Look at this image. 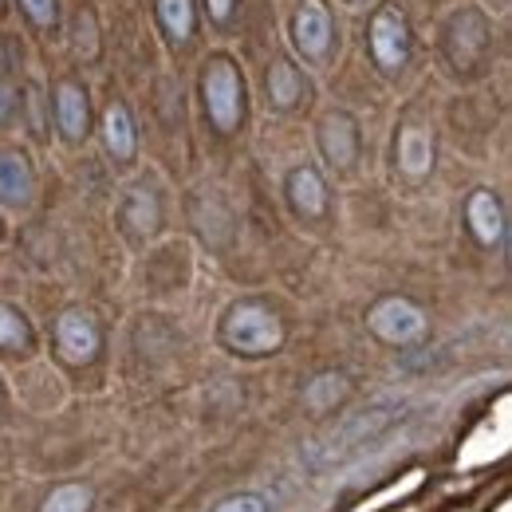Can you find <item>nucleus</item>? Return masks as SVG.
Listing matches in <instances>:
<instances>
[{"mask_svg":"<svg viewBox=\"0 0 512 512\" xmlns=\"http://www.w3.org/2000/svg\"><path fill=\"white\" fill-rule=\"evenodd\" d=\"M217 339L229 355H241V359H264V355H276L288 339L284 320L272 304L264 300H237L225 308V316L217 323Z\"/></svg>","mask_w":512,"mask_h":512,"instance_id":"nucleus-1","label":"nucleus"},{"mask_svg":"<svg viewBox=\"0 0 512 512\" xmlns=\"http://www.w3.org/2000/svg\"><path fill=\"white\" fill-rule=\"evenodd\" d=\"M201 103L205 119L217 134H237L245 127V75L229 56H213L201 67Z\"/></svg>","mask_w":512,"mask_h":512,"instance_id":"nucleus-2","label":"nucleus"},{"mask_svg":"<svg viewBox=\"0 0 512 512\" xmlns=\"http://www.w3.org/2000/svg\"><path fill=\"white\" fill-rule=\"evenodd\" d=\"M489 48H493V28L477 8H457L442 28V52L449 67L461 79H473L481 67L489 64Z\"/></svg>","mask_w":512,"mask_h":512,"instance_id":"nucleus-3","label":"nucleus"},{"mask_svg":"<svg viewBox=\"0 0 512 512\" xmlns=\"http://www.w3.org/2000/svg\"><path fill=\"white\" fill-rule=\"evenodd\" d=\"M402 414H406V402H371V406L355 410V414H351V418H347L323 446L312 449V461H316V465H327V461L347 457L351 449H359L363 442H371V438L386 434Z\"/></svg>","mask_w":512,"mask_h":512,"instance_id":"nucleus-4","label":"nucleus"},{"mask_svg":"<svg viewBox=\"0 0 512 512\" xmlns=\"http://www.w3.org/2000/svg\"><path fill=\"white\" fill-rule=\"evenodd\" d=\"M367 52L383 75H398L414 56V32L398 4H383L367 20Z\"/></svg>","mask_w":512,"mask_h":512,"instance_id":"nucleus-5","label":"nucleus"},{"mask_svg":"<svg viewBox=\"0 0 512 512\" xmlns=\"http://www.w3.org/2000/svg\"><path fill=\"white\" fill-rule=\"evenodd\" d=\"M367 331L386 347H418L430 335V316L406 296H383L367 308Z\"/></svg>","mask_w":512,"mask_h":512,"instance_id":"nucleus-6","label":"nucleus"},{"mask_svg":"<svg viewBox=\"0 0 512 512\" xmlns=\"http://www.w3.org/2000/svg\"><path fill=\"white\" fill-rule=\"evenodd\" d=\"M52 335H56V351H60V359L71 363V367L95 363L99 351H103V331H99L95 316L83 312V308H67V312H60Z\"/></svg>","mask_w":512,"mask_h":512,"instance_id":"nucleus-7","label":"nucleus"},{"mask_svg":"<svg viewBox=\"0 0 512 512\" xmlns=\"http://www.w3.org/2000/svg\"><path fill=\"white\" fill-rule=\"evenodd\" d=\"M292 44L304 60L323 64L335 44V20L327 12V0H300L292 12Z\"/></svg>","mask_w":512,"mask_h":512,"instance_id":"nucleus-8","label":"nucleus"},{"mask_svg":"<svg viewBox=\"0 0 512 512\" xmlns=\"http://www.w3.org/2000/svg\"><path fill=\"white\" fill-rule=\"evenodd\" d=\"M316 142H320L323 162L335 170V174H347L355 162H359V150H363V134L351 111H327L316 127Z\"/></svg>","mask_w":512,"mask_h":512,"instance_id":"nucleus-9","label":"nucleus"},{"mask_svg":"<svg viewBox=\"0 0 512 512\" xmlns=\"http://www.w3.org/2000/svg\"><path fill=\"white\" fill-rule=\"evenodd\" d=\"M434 158H438V146H434V130L422 127V123H402L394 134V170L410 182L426 178L434 170Z\"/></svg>","mask_w":512,"mask_h":512,"instance_id":"nucleus-10","label":"nucleus"},{"mask_svg":"<svg viewBox=\"0 0 512 512\" xmlns=\"http://www.w3.org/2000/svg\"><path fill=\"white\" fill-rule=\"evenodd\" d=\"M465 225L473 233V241L481 249H501L505 245V233H509V217H505V205L493 190H473L465 201Z\"/></svg>","mask_w":512,"mask_h":512,"instance_id":"nucleus-11","label":"nucleus"},{"mask_svg":"<svg viewBox=\"0 0 512 512\" xmlns=\"http://www.w3.org/2000/svg\"><path fill=\"white\" fill-rule=\"evenodd\" d=\"M119 221H123V233L130 241H150L158 237L162 229V197L154 186H134L119 209Z\"/></svg>","mask_w":512,"mask_h":512,"instance_id":"nucleus-12","label":"nucleus"},{"mask_svg":"<svg viewBox=\"0 0 512 512\" xmlns=\"http://www.w3.org/2000/svg\"><path fill=\"white\" fill-rule=\"evenodd\" d=\"M56 127L64 134L67 142H83L87 138V130H91V99H87V91L79 87V83H56Z\"/></svg>","mask_w":512,"mask_h":512,"instance_id":"nucleus-13","label":"nucleus"},{"mask_svg":"<svg viewBox=\"0 0 512 512\" xmlns=\"http://www.w3.org/2000/svg\"><path fill=\"white\" fill-rule=\"evenodd\" d=\"M284 193H288V205H292L296 217L316 221V217L327 213V182L320 178V170H312V166H296L288 174V182H284Z\"/></svg>","mask_w":512,"mask_h":512,"instance_id":"nucleus-14","label":"nucleus"},{"mask_svg":"<svg viewBox=\"0 0 512 512\" xmlns=\"http://www.w3.org/2000/svg\"><path fill=\"white\" fill-rule=\"evenodd\" d=\"M264 91L276 111H296L308 99V79L292 60H272L264 71Z\"/></svg>","mask_w":512,"mask_h":512,"instance_id":"nucleus-15","label":"nucleus"},{"mask_svg":"<svg viewBox=\"0 0 512 512\" xmlns=\"http://www.w3.org/2000/svg\"><path fill=\"white\" fill-rule=\"evenodd\" d=\"M103 146H107V154H111L119 166L134 162V154H138V134H134V119H130L127 103H111V107L103 111Z\"/></svg>","mask_w":512,"mask_h":512,"instance_id":"nucleus-16","label":"nucleus"},{"mask_svg":"<svg viewBox=\"0 0 512 512\" xmlns=\"http://www.w3.org/2000/svg\"><path fill=\"white\" fill-rule=\"evenodd\" d=\"M36 193L32 162L20 150H0V201L8 205H28Z\"/></svg>","mask_w":512,"mask_h":512,"instance_id":"nucleus-17","label":"nucleus"},{"mask_svg":"<svg viewBox=\"0 0 512 512\" xmlns=\"http://www.w3.org/2000/svg\"><path fill=\"white\" fill-rule=\"evenodd\" d=\"M158 24L174 48H186L197 32V12L193 0H158Z\"/></svg>","mask_w":512,"mask_h":512,"instance_id":"nucleus-18","label":"nucleus"},{"mask_svg":"<svg viewBox=\"0 0 512 512\" xmlns=\"http://www.w3.org/2000/svg\"><path fill=\"white\" fill-rule=\"evenodd\" d=\"M347 390H351L347 375H339V371H323V375H316L312 383L304 386V402H308L312 414H323V410L339 406V402L347 398Z\"/></svg>","mask_w":512,"mask_h":512,"instance_id":"nucleus-19","label":"nucleus"},{"mask_svg":"<svg viewBox=\"0 0 512 512\" xmlns=\"http://www.w3.org/2000/svg\"><path fill=\"white\" fill-rule=\"evenodd\" d=\"M32 343H36V335H32L28 316L16 312V308H8V304H0V351H8V355H28Z\"/></svg>","mask_w":512,"mask_h":512,"instance_id":"nucleus-20","label":"nucleus"},{"mask_svg":"<svg viewBox=\"0 0 512 512\" xmlns=\"http://www.w3.org/2000/svg\"><path fill=\"white\" fill-rule=\"evenodd\" d=\"M91 505H95V493L87 485H56L36 512H91Z\"/></svg>","mask_w":512,"mask_h":512,"instance_id":"nucleus-21","label":"nucleus"},{"mask_svg":"<svg viewBox=\"0 0 512 512\" xmlns=\"http://www.w3.org/2000/svg\"><path fill=\"white\" fill-rule=\"evenodd\" d=\"M20 12L36 28H56L60 24V0H20Z\"/></svg>","mask_w":512,"mask_h":512,"instance_id":"nucleus-22","label":"nucleus"},{"mask_svg":"<svg viewBox=\"0 0 512 512\" xmlns=\"http://www.w3.org/2000/svg\"><path fill=\"white\" fill-rule=\"evenodd\" d=\"M213 512H268V501L256 493H241V497H225Z\"/></svg>","mask_w":512,"mask_h":512,"instance_id":"nucleus-23","label":"nucleus"},{"mask_svg":"<svg viewBox=\"0 0 512 512\" xmlns=\"http://www.w3.org/2000/svg\"><path fill=\"white\" fill-rule=\"evenodd\" d=\"M205 8L213 16V24H229L233 12H237V0H205Z\"/></svg>","mask_w":512,"mask_h":512,"instance_id":"nucleus-24","label":"nucleus"},{"mask_svg":"<svg viewBox=\"0 0 512 512\" xmlns=\"http://www.w3.org/2000/svg\"><path fill=\"white\" fill-rule=\"evenodd\" d=\"M16 111V91L12 87H0V123H8Z\"/></svg>","mask_w":512,"mask_h":512,"instance_id":"nucleus-25","label":"nucleus"},{"mask_svg":"<svg viewBox=\"0 0 512 512\" xmlns=\"http://www.w3.org/2000/svg\"><path fill=\"white\" fill-rule=\"evenodd\" d=\"M4 4H8V0H0V16H4Z\"/></svg>","mask_w":512,"mask_h":512,"instance_id":"nucleus-26","label":"nucleus"},{"mask_svg":"<svg viewBox=\"0 0 512 512\" xmlns=\"http://www.w3.org/2000/svg\"><path fill=\"white\" fill-rule=\"evenodd\" d=\"M347 4H363V0H347Z\"/></svg>","mask_w":512,"mask_h":512,"instance_id":"nucleus-27","label":"nucleus"},{"mask_svg":"<svg viewBox=\"0 0 512 512\" xmlns=\"http://www.w3.org/2000/svg\"><path fill=\"white\" fill-rule=\"evenodd\" d=\"M0 237H4V221H0Z\"/></svg>","mask_w":512,"mask_h":512,"instance_id":"nucleus-28","label":"nucleus"},{"mask_svg":"<svg viewBox=\"0 0 512 512\" xmlns=\"http://www.w3.org/2000/svg\"><path fill=\"white\" fill-rule=\"evenodd\" d=\"M0 402H4V390H0Z\"/></svg>","mask_w":512,"mask_h":512,"instance_id":"nucleus-29","label":"nucleus"}]
</instances>
